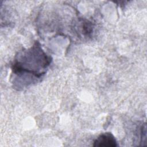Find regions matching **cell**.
I'll return each mask as SVG.
<instances>
[{"label": "cell", "instance_id": "7a4b0ae2", "mask_svg": "<svg viewBox=\"0 0 147 147\" xmlns=\"http://www.w3.org/2000/svg\"><path fill=\"white\" fill-rule=\"evenodd\" d=\"M117 142L114 137L110 133L100 134L95 141L94 146H116Z\"/></svg>", "mask_w": 147, "mask_h": 147}, {"label": "cell", "instance_id": "6da1fadb", "mask_svg": "<svg viewBox=\"0 0 147 147\" xmlns=\"http://www.w3.org/2000/svg\"><path fill=\"white\" fill-rule=\"evenodd\" d=\"M51 61V57L46 55L38 44H36L18 56L13 69L16 74L26 73L36 78H40L44 74V70L49 65Z\"/></svg>", "mask_w": 147, "mask_h": 147}]
</instances>
